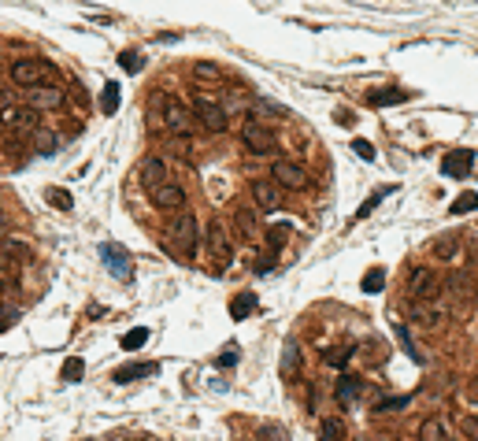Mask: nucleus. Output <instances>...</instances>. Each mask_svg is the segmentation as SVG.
<instances>
[{
  "label": "nucleus",
  "instance_id": "423d86ee",
  "mask_svg": "<svg viewBox=\"0 0 478 441\" xmlns=\"http://www.w3.org/2000/svg\"><path fill=\"white\" fill-rule=\"evenodd\" d=\"M408 293H411V297H419V305H430V300H438V293H441V282H438L430 271L416 267V271L408 274Z\"/></svg>",
  "mask_w": 478,
  "mask_h": 441
},
{
  "label": "nucleus",
  "instance_id": "aec40b11",
  "mask_svg": "<svg viewBox=\"0 0 478 441\" xmlns=\"http://www.w3.org/2000/svg\"><path fill=\"white\" fill-rule=\"evenodd\" d=\"M256 311V293H237L234 300H230V315L234 319H249Z\"/></svg>",
  "mask_w": 478,
  "mask_h": 441
},
{
  "label": "nucleus",
  "instance_id": "9d476101",
  "mask_svg": "<svg viewBox=\"0 0 478 441\" xmlns=\"http://www.w3.org/2000/svg\"><path fill=\"white\" fill-rule=\"evenodd\" d=\"M271 178L278 182V186H286V189H304L308 186V174L297 167V163H289V160H278L271 167Z\"/></svg>",
  "mask_w": 478,
  "mask_h": 441
},
{
  "label": "nucleus",
  "instance_id": "412c9836",
  "mask_svg": "<svg viewBox=\"0 0 478 441\" xmlns=\"http://www.w3.org/2000/svg\"><path fill=\"white\" fill-rule=\"evenodd\" d=\"M145 342H149V326H134L130 334H123V337H119V345H123L126 353H137V348H141Z\"/></svg>",
  "mask_w": 478,
  "mask_h": 441
},
{
  "label": "nucleus",
  "instance_id": "4be33fe9",
  "mask_svg": "<svg viewBox=\"0 0 478 441\" xmlns=\"http://www.w3.org/2000/svg\"><path fill=\"white\" fill-rule=\"evenodd\" d=\"M100 112H104V115L119 112V82H108V86H104V93H100Z\"/></svg>",
  "mask_w": 478,
  "mask_h": 441
},
{
  "label": "nucleus",
  "instance_id": "f257e3e1",
  "mask_svg": "<svg viewBox=\"0 0 478 441\" xmlns=\"http://www.w3.org/2000/svg\"><path fill=\"white\" fill-rule=\"evenodd\" d=\"M197 241H200V237H197V219H193L189 211L174 215L171 226H167V249L178 256V260H182V256L189 260V256L197 252Z\"/></svg>",
  "mask_w": 478,
  "mask_h": 441
},
{
  "label": "nucleus",
  "instance_id": "c756f323",
  "mask_svg": "<svg viewBox=\"0 0 478 441\" xmlns=\"http://www.w3.org/2000/svg\"><path fill=\"white\" fill-rule=\"evenodd\" d=\"M356 390H360V382H356V379H342V382H337V401L352 404L356 401Z\"/></svg>",
  "mask_w": 478,
  "mask_h": 441
},
{
  "label": "nucleus",
  "instance_id": "393cba45",
  "mask_svg": "<svg viewBox=\"0 0 478 441\" xmlns=\"http://www.w3.org/2000/svg\"><path fill=\"white\" fill-rule=\"evenodd\" d=\"M82 374H86V360H82V356H71V360L63 363L60 379L63 382H82Z\"/></svg>",
  "mask_w": 478,
  "mask_h": 441
},
{
  "label": "nucleus",
  "instance_id": "ddd939ff",
  "mask_svg": "<svg viewBox=\"0 0 478 441\" xmlns=\"http://www.w3.org/2000/svg\"><path fill=\"white\" fill-rule=\"evenodd\" d=\"M252 197H256V204H260L263 211H274V208L282 204L278 182H271V178H256V182H252Z\"/></svg>",
  "mask_w": 478,
  "mask_h": 441
},
{
  "label": "nucleus",
  "instance_id": "ea45409f",
  "mask_svg": "<svg viewBox=\"0 0 478 441\" xmlns=\"http://www.w3.org/2000/svg\"><path fill=\"white\" fill-rule=\"evenodd\" d=\"M119 63H123L130 75H137V71H141V56H137V52H123V56H119Z\"/></svg>",
  "mask_w": 478,
  "mask_h": 441
},
{
  "label": "nucleus",
  "instance_id": "bb28decb",
  "mask_svg": "<svg viewBox=\"0 0 478 441\" xmlns=\"http://www.w3.org/2000/svg\"><path fill=\"white\" fill-rule=\"evenodd\" d=\"M34 149H38L41 156H52V152H56V134H49V130H34Z\"/></svg>",
  "mask_w": 478,
  "mask_h": 441
},
{
  "label": "nucleus",
  "instance_id": "7c9ffc66",
  "mask_svg": "<svg viewBox=\"0 0 478 441\" xmlns=\"http://www.w3.org/2000/svg\"><path fill=\"white\" fill-rule=\"evenodd\" d=\"M45 197H49V204H56V208H63V211H71V208H75V197H71L67 189H49Z\"/></svg>",
  "mask_w": 478,
  "mask_h": 441
},
{
  "label": "nucleus",
  "instance_id": "5701e85b",
  "mask_svg": "<svg viewBox=\"0 0 478 441\" xmlns=\"http://www.w3.org/2000/svg\"><path fill=\"white\" fill-rule=\"evenodd\" d=\"M449 211H453V215H467V211H478V193H459V197L453 200V204H449Z\"/></svg>",
  "mask_w": 478,
  "mask_h": 441
},
{
  "label": "nucleus",
  "instance_id": "72a5a7b5",
  "mask_svg": "<svg viewBox=\"0 0 478 441\" xmlns=\"http://www.w3.org/2000/svg\"><path fill=\"white\" fill-rule=\"evenodd\" d=\"M293 371H297V342H286V360H282V374L293 379Z\"/></svg>",
  "mask_w": 478,
  "mask_h": 441
},
{
  "label": "nucleus",
  "instance_id": "473e14b6",
  "mask_svg": "<svg viewBox=\"0 0 478 441\" xmlns=\"http://www.w3.org/2000/svg\"><path fill=\"white\" fill-rule=\"evenodd\" d=\"M385 193H390V189H379V193H371V197H367L363 204H360V211H356V219H367V215H371V211L382 204V197H385Z\"/></svg>",
  "mask_w": 478,
  "mask_h": 441
},
{
  "label": "nucleus",
  "instance_id": "58836bf2",
  "mask_svg": "<svg viewBox=\"0 0 478 441\" xmlns=\"http://www.w3.org/2000/svg\"><path fill=\"white\" fill-rule=\"evenodd\" d=\"M237 360H241V353H237V345H226L223 353H219V367H234Z\"/></svg>",
  "mask_w": 478,
  "mask_h": 441
},
{
  "label": "nucleus",
  "instance_id": "dca6fc26",
  "mask_svg": "<svg viewBox=\"0 0 478 441\" xmlns=\"http://www.w3.org/2000/svg\"><path fill=\"white\" fill-rule=\"evenodd\" d=\"M160 367H156L152 360H145V363H130V367H119V371L112 374V379L119 385H126V382H137V379H149V374H156Z\"/></svg>",
  "mask_w": 478,
  "mask_h": 441
},
{
  "label": "nucleus",
  "instance_id": "1a4fd4ad",
  "mask_svg": "<svg viewBox=\"0 0 478 441\" xmlns=\"http://www.w3.org/2000/svg\"><path fill=\"white\" fill-rule=\"evenodd\" d=\"M0 123L8 126V134H19V130H41L38 126V112L34 108H8L0 115Z\"/></svg>",
  "mask_w": 478,
  "mask_h": 441
},
{
  "label": "nucleus",
  "instance_id": "2f4dec72",
  "mask_svg": "<svg viewBox=\"0 0 478 441\" xmlns=\"http://www.w3.org/2000/svg\"><path fill=\"white\" fill-rule=\"evenodd\" d=\"M289 234H293V226H289V223H274V226H271V234H267V241L274 245V249H282Z\"/></svg>",
  "mask_w": 478,
  "mask_h": 441
},
{
  "label": "nucleus",
  "instance_id": "20e7f679",
  "mask_svg": "<svg viewBox=\"0 0 478 441\" xmlns=\"http://www.w3.org/2000/svg\"><path fill=\"white\" fill-rule=\"evenodd\" d=\"M241 141L252 156H271V149H274V134L263 123H256V119H249V123L241 126Z\"/></svg>",
  "mask_w": 478,
  "mask_h": 441
},
{
  "label": "nucleus",
  "instance_id": "f03ea898",
  "mask_svg": "<svg viewBox=\"0 0 478 441\" xmlns=\"http://www.w3.org/2000/svg\"><path fill=\"white\" fill-rule=\"evenodd\" d=\"M52 78H56V71L49 67L45 60H19L12 63V82L23 89H45L52 86Z\"/></svg>",
  "mask_w": 478,
  "mask_h": 441
},
{
  "label": "nucleus",
  "instance_id": "2eb2a0df",
  "mask_svg": "<svg viewBox=\"0 0 478 441\" xmlns=\"http://www.w3.org/2000/svg\"><path fill=\"white\" fill-rule=\"evenodd\" d=\"M152 204H156V208H182V204H186V189L174 186V182H167L163 189L152 193Z\"/></svg>",
  "mask_w": 478,
  "mask_h": 441
},
{
  "label": "nucleus",
  "instance_id": "37998d69",
  "mask_svg": "<svg viewBox=\"0 0 478 441\" xmlns=\"http://www.w3.org/2000/svg\"><path fill=\"white\" fill-rule=\"evenodd\" d=\"M8 108H12V97H8V93H4V89H0V115H4V112H8Z\"/></svg>",
  "mask_w": 478,
  "mask_h": 441
},
{
  "label": "nucleus",
  "instance_id": "6e6552de",
  "mask_svg": "<svg viewBox=\"0 0 478 441\" xmlns=\"http://www.w3.org/2000/svg\"><path fill=\"white\" fill-rule=\"evenodd\" d=\"M475 167V152L471 149H456V152H449L445 160H441V171L449 174V178H456V182H464L467 174H471Z\"/></svg>",
  "mask_w": 478,
  "mask_h": 441
},
{
  "label": "nucleus",
  "instance_id": "9b49d317",
  "mask_svg": "<svg viewBox=\"0 0 478 441\" xmlns=\"http://www.w3.org/2000/svg\"><path fill=\"white\" fill-rule=\"evenodd\" d=\"M63 104V89L56 86H45V89H30L26 93V108H34V112H52V108Z\"/></svg>",
  "mask_w": 478,
  "mask_h": 441
},
{
  "label": "nucleus",
  "instance_id": "c9c22d12",
  "mask_svg": "<svg viewBox=\"0 0 478 441\" xmlns=\"http://www.w3.org/2000/svg\"><path fill=\"white\" fill-rule=\"evenodd\" d=\"M193 78H200V82H215V78H219V67H215V63H197V67H193Z\"/></svg>",
  "mask_w": 478,
  "mask_h": 441
},
{
  "label": "nucleus",
  "instance_id": "f8f14e48",
  "mask_svg": "<svg viewBox=\"0 0 478 441\" xmlns=\"http://www.w3.org/2000/svg\"><path fill=\"white\" fill-rule=\"evenodd\" d=\"M137 174H141V182L149 186V193H156V189H163L167 186V163L163 160H141V167H137Z\"/></svg>",
  "mask_w": 478,
  "mask_h": 441
},
{
  "label": "nucleus",
  "instance_id": "4c0bfd02",
  "mask_svg": "<svg viewBox=\"0 0 478 441\" xmlns=\"http://www.w3.org/2000/svg\"><path fill=\"white\" fill-rule=\"evenodd\" d=\"M352 152L360 156V160H367V163L374 160V145H371V141H360V137H356V141H352Z\"/></svg>",
  "mask_w": 478,
  "mask_h": 441
},
{
  "label": "nucleus",
  "instance_id": "0eeeda50",
  "mask_svg": "<svg viewBox=\"0 0 478 441\" xmlns=\"http://www.w3.org/2000/svg\"><path fill=\"white\" fill-rule=\"evenodd\" d=\"M193 112H197V119H200V126H204V130H211V134H223L226 130V112H223V104H215V100H197V108H193Z\"/></svg>",
  "mask_w": 478,
  "mask_h": 441
},
{
  "label": "nucleus",
  "instance_id": "a878e982",
  "mask_svg": "<svg viewBox=\"0 0 478 441\" xmlns=\"http://www.w3.org/2000/svg\"><path fill=\"white\" fill-rule=\"evenodd\" d=\"M456 252H459V237H453V234H449V237H438V245H434V256H438V260H453Z\"/></svg>",
  "mask_w": 478,
  "mask_h": 441
},
{
  "label": "nucleus",
  "instance_id": "c85d7f7f",
  "mask_svg": "<svg viewBox=\"0 0 478 441\" xmlns=\"http://www.w3.org/2000/svg\"><path fill=\"white\" fill-rule=\"evenodd\" d=\"M449 289H453V293H456V297H459V300H471V297H475V289H471V282H467V278H464V274H453V278H449Z\"/></svg>",
  "mask_w": 478,
  "mask_h": 441
},
{
  "label": "nucleus",
  "instance_id": "a211bd4d",
  "mask_svg": "<svg viewBox=\"0 0 478 441\" xmlns=\"http://www.w3.org/2000/svg\"><path fill=\"white\" fill-rule=\"evenodd\" d=\"M234 226H237V234H241L245 241H256V237H260V230H256V215L249 208H237L234 211Z\"/></svg>",
  "mask_w": 478,
  "mask_h": 441
},
{
  "label": "nucleus",
  "instance_id": "f704fd0d",
  "mask_svg": "<svg viewBox=\"0 0 478 441\" xmlns=\"http://www.w3.org/2000/svg\"><path fill=\"white\" fill-rule=\"evenodd\" d=\"M382 286H385V271H379V267H374V271L363 278V293H379Z\"/></svg>",
  "mask_w": 478,
  "mask_h": 441
},
{
  "label": "nucleus",
  "instance_id": "a19ab883",
  "mask_svg": "<svg viewBox=\"0 0 478 441\" xmlns=\"http://www.w3.org/2000/svg\"><path fill=\"white\" fill-rule=\"evenodd\" d=\"M12 323H19V308H4V305H0V330L12 326Z\"/></svg>",
  "mask_w": 478,
  "mask_h": 441
},
{
  "label": "nucleus",
  "instance_id": "f3484780",
  "mask_svg": "<svg viewBox=\"0 0 478 441\" xmlns=\"http://www.w3.org/2000/svg\"><path fill=\"white\" fill-rule=\"evenodd\" d=\"M404 100H411L408 89H374V93L367 97V104H371V108H385V104H404Z\"/></svg>",
  "mask_w": 478,
  "mask_h": 441
},
{
  "label": "nucleus",
  "instance_id": "e433bc0d",
  "mask_svg": "<svg viewBox=\"0 0 478 441\" xmlns=\"http://www.w3.org/2000/svg\"><path fill=\"white\" fill-rule=\"evenodd\" d=\"M260 438H263V441H289L286 430H282L278 422H267V427H260Z\"/></svg>",
  "mask_w": 478,
  "mask_h": 441
},
{
  "label": "nucleus",
  "instance_id": "b1692460",
  "mask_svg": "<svg viewBox=\"0 0 478 441\" xmlns=\"http://www.w3.org/2000/svg\"><path fill=\"white\" fill-rule=\"evenodd\" d=\"M319 441H345V422L342 419H323V427H319Z\"/></svg>",
  "mask_w": 478,
  "mask_h": 441
},
{
  "label": "nucleus",
  "instance_id": "7ed1b4c3",
  "mask_svg": "<svg viewBox=\"0 0 478 441\" xmlns=\"http://www.w3.org/2000/svg\"><path fill=\"white\" fill-rule=\"evenodd\" d=\"M234 260V245H230L226 230L219 223L208 226V263H211V274H223Z\"/></svg>",
  "mask_w": 478,
  "mask_h": 441
},
{
  "label": "nucleus",
  "instance_id": "79ce46f5",
  "mask_svg": "<svg viewBox=\"0 0 478 441\" xmlns=\"http://www.w3.org/2000/svg\"><path fill=\"white\" fill-rule=\"evenodd\" d=\"M464 434L471 438V441H478V416H467L464 419Z\"/></svg>",
  "mask_w": 478,
  "mask_h": 441
},
{
  "label": "nucleus",
  "instance_id": "6ab92c4d",
  "mask_svg": "<svg viewBox=\"0 0 478 441\" xmlns=\"http://www.w3.org/2000/svg\"><path fill=\"white\" fill-rule=\"evenodd\" d=\"M419 441H449V427L441 419H422L419 422Z\"/></svg>",
  "mask_w": 478,
  "mask_h": 441
},
{
  "label": "nucleus",
  "instance_id": "cd10ccee",
  "mask_svg": "<svg viewBox=\"0 0 478 441\" xmlns=\"http://www.w3.org/2000/svg\"><path fill=\"white\" fill-rule=\"evenodd\" d=\"M393 334H397V342H401V348H404V353H408V360H422V356H419V348H416V342H411V334H408V326H397V330H393Z\"/></svg>",
  "mask_w": 478,
  "mask_h": 441
},
{
  "label": "nucleus",
  "instance_id": "4468645a",
  "mask_svg": "<svg viewBox=\"0 0 478 441\" xmlns=\"http://www.w3.org/2000/svg\"><path fill=\"white\" fill-rule=\"evenodd\" d=\"M163 123H167V130H189V108L178 104L174 97H163Z\"/></svg>",
  "mask_w": 478,
  "mask_h": 441
},
{
  "label": "nucleus",
  "instance_id": "39448f33",
  "mask_svg": "<svg viewBox=\"0 0 478 441\" xmlns=\"http://www.w3.org/2000/svg\"><path fill=\"white\" fill-rule=\"evenodd\" d=\"M100 260H104V267L112 271L119 282H130V278H134V260H130L123 249H119L115 241H104V245H100Z\"/></svg>",
  "mask_w": 478,
  "mask_h": 441
}]
</instances>
